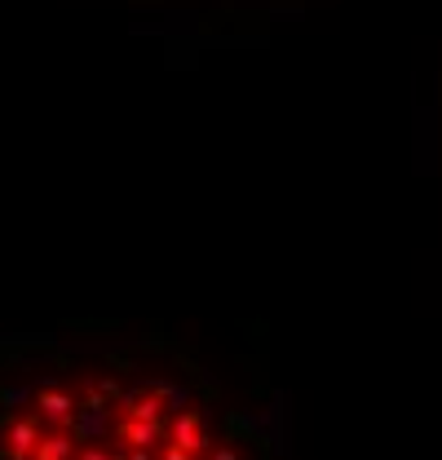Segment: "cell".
<instances>
[{
  "instance_id": "cell-1",
  "label": "cell",
  "mask_w": 442,
  "mask_h": 460,
  "mask_svg": "<svg viewBox=\"0 0 442 460\" xmlns=\"http://www.w3.org/2000/svg\"><path fill=\"white\" fill-rule=\"evenodd\" d=\"M0 460H275L252 416L164 337L0 345Z\"/></svg>"
}]
</instances>
